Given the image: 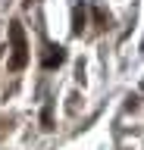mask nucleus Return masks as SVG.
Returning <instances> with one entry per match:
<instances>
[{"label": "nucleus", "mask_w": 144, "mask_h": 150, "mask_svg": "<svg viewBox=\"0 0 144 150\" xmlns=\"http://www.w3.org/2000/svg\"><path fill=\"white\" fill-rule=\"evenodd\" d=\"M63 59H66L63 47H47V53H44V59H41V63H44V69H57Z\"/></svg>", "instance_id": "2"}, {"label": "nucleus", "mask_w": 144, "mask_h": 150, "mask_svg": "<svg viewBox=\"0 0 144 150\" xmlns=\"http://www.w3.org/2000/svg\"><path fill=\"white\" fill-rule=\"evenodd\" d=\"M94 19H97V25H106V16H104V9H94Z\"/></svg>", "instance_id": "4"}, {"label": "nucleus", "mask_w": 144, "mask_h": 150, "mask_svg": "<svg viewBox=\"0 0 144 150\" xmlns=\"http://www.w3.org/2000/svg\"><path fill=\"white\" fill-rule=\"evenodd\" d=\"M10 41H13L10 69H13V72H22L25 63H28V44H25V31H22L19 22H13V25H10Z\"/></svg>", "instance_id": "1"}, {"label": "nucleus", "mask_w": 144, "mask_h": 150, "mask_svg": "<svg viewBox=\"0 0 144 150\" xmlns=\"http://www.w3.org/2000/svg\"><path fill=\"white\" fill-rule=\"evenodd\" d=\"M82 28H85V9H75V25H72V31L82 35Z\"/></svg>", "instance_id": "3"}]
</instances>
